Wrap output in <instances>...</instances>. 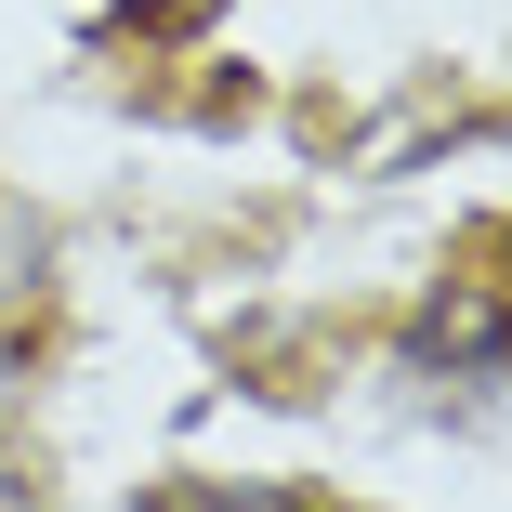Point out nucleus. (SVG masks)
I'll use <instances>...</instances> for the list:
<instances>
[{
  "mask_svg": "<svg viewBox=\"0 0 512 512\" xmlns=\"http://www.w3.org/2000/svg\"><path fill=\"white\" fill-rule=\"evenodd\" d=\"M40 276H53V224L27 211V197H0V302H27Z\"/></svg>",
  "mask_w": 512,
  "mask_h": 512,
  "instance_id": "2",
  "label": "nucleus"
},
{
  "mask_svg": "<svg viewBox=\"0 0 512 512\" xmlns=\"http://www.w3.org/2000/svg\"><path fill=\"white\" fill-rule=\"evenodd\" d=\"M0 512H53V486H40V460L0 434Z\"/></svg>",
  "mask_w": 512,
  "mask_h": 512,
  "instance_id": "3",
  "label": "nucleus"
},
{
  "mask_svg": "<svg viewBox=\"0 0 512 512\" xmlns=\"http://www.w3.org/2000/svg\"><path fill=\"white\" fill-rule=\"evenodd\" d=\"M145 512H263V499H184V486H171V499H145Z\"/></svg>",
  "mask_w": 512,
  "mask_h": 512,
  "instance_id": "4",
  "label": "nucleus"
},
{
  "mask_svg": "<svg viewBox=\"0 0 512 512\" xmlns=\"http://www.w3.org/2000/svg\"><path fill=\"white\" fill-rule=\"evenodd\" d=\"M407 355H421V368H460V355H486V368H499V355H512V316H499V302H473V289H447L434 316L407 329Z\"/></svg>",
  "mask_w": 512,
  "mask_h": 512,
  "instance_id": "1",
  "label": "nucleus"
}]
</instances>
